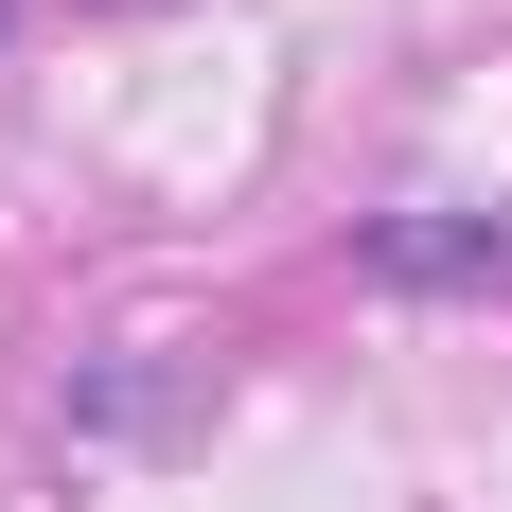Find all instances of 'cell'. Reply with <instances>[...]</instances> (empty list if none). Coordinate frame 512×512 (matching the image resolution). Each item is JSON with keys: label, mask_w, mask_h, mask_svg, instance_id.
Wrapping results in <instances>:
<instances>
[{"label": "cell", "mask_w": 512, "mask_h": 512, "mask_svg": "<svg viewBox=\"0 0 512 512\" xmlns=\"http://www.w3.org/2000/svg\"><path fill=\"white\" fill-rule=\"evenodd\" d=\"M354 283H389V301H512V212H371Z\"/></svg>", "instance_id": "1"}, {"label": "cell", "mask_w": 512, "mask_h": 512, "mask_svg": "<svg viewBox=\"0 0 512 512\" xmlns=\"http://www.w3.org/2000/svg\"><path fill=\"white\" fill-rule=\"evenodd\" d=\"M212 424V354H106V371H71V442H124V460H142V442H195Z\"/></svg>", "instance_id": "2"}, {"label": "cell", "mask_w": 512, "mask_h": 512, "mask_svg": "<svg viewBox=\"0 0 512 512\" xmlns=\"http://www.w3.org/2000/svg\"><path fill=\"white\" fill-rule=\"evenodd\" d=\"M0 36H18V0H0Z\"/></svg>", "instance_id": "3"}]
</instances>
